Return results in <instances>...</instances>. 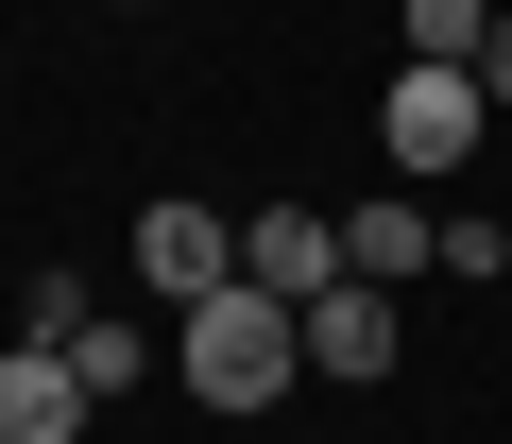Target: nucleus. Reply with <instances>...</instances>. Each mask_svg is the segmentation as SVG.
I'll list each match as a JSON object with an SVG mask.
<instances>
[{
  "mask_svg": "<svg viewBox=\"0 0 512 444\" xmlns=\"http://www.w3.org/2000/svg\"><path fill=\"white\" fill-rule=\"evenodd\" d=\"M478 103H512V0H495V35H478Z\"/></svg>",
  "mask_w": 512,
  "mask_h": 444,
  "instance_id": "obj_11",
  "label": "nucleus"
},
{
  "mask_svg": "<svg viewBox=\"0 0 512 444\" xmlns=\"http://www.w3.org/2000/svg\"><path fill=\"white\" fill-rule=\"evenodd\" d=\"M69 359H86V393H137V376H171V359H154V342H137V325H120V308H103V325H86V342H69Z\"/></svg>",
  "mask_w": 512,
  "mask_h": 444,
  "instance_id": "obj_10",
  "label": "nucleus"
},
{
  "mask_svg": "<svg viewBox=\"0 0 512 444\" xmlns=\"http://www.w3.org/2000/svg\"><path fill=\"white\" fill-rule=\"evenodd\" d=\"M171 376H188L205 410H274V393L308 376V325H291L274 291H239V274H222L205 308H171Z\"/></svg>",
  "mask_w": 512,
  "mask_h": 444,
  "instance_id": "obj_1",
  "label": "nucleus"
},
{
  "mask_svg": "<svg viewBox=\"0 0 512 444\" xmlns=\"http://www.w3.org/2000/svg\"><path fill=\"white\" fill-rule=\"evenodd\" d=\"M478 120H495V103H478V69H393V86H376V137H393V171H410V188H444V171L478 154Z\"/></svg>",
  "mask_w": 512,
  "mask_h": 444,
  "instance_id": "obj_2",
  "label": "nucleus"
},
{
  "mask_svg": "<svg viewBox=\"0 0 512 444\" xmlns=\"http://www.w3.org/2000/svg\"><path fill=\"white\" fill-rule=\"evenodd\" d=\"M342 274H359V291L444 274V205H359V222H342Z\"/></svg>",
  "mask_w": 512,
  "mask_h": 444,
  "instance_id": "obj_7",
  "label": "nucleus"
},
{
  "mask_svg": "<svg viewBox=\"0 0 512 444\" xmlns=\"http://www.w3.org/2000/svg\"><path fill=\"white\" fill-rule=\"evenodd\" d=\"M137 274H154L171 308H205V291L239 274V222H222L205 188H154V205H137Z\"/></svg>",
  "mask_w": 512,
  "mask_h": 444,
  "instance_id": "obj_3",
  "label": "nucleus"
},
{
  "mask_svg": "<svg viewBox=\"0 0 512 444\" xmlns=\"http://www.w3.org/2000/svg\"><path fill=\"white\" fill-rule=\"evenodd\" d=\"M239 291H274V308L342 291V222H325V205H256V222H239Z\"/></svg>",
  "mask_w": 512,
  "mask_h": 444,
  "instance_id": "obj_4",
  "label": "nucleus"
},
{
  "mask_svg": "<svg viewBox=\"0 0 512 444\" xmlns=\"http://www.w3.org/2000/svg\"><path fill=\"white\" fill-rule=\"evenodd\" d=\"M478 35H495V0H410V69H478Z\"/></svg>",
  "mask_w": 512,
  "mask_h": 444,
  "instance_id": "obj_8",
  "label": "nucleus"
},
{
  "mask_svg": "<svg viewBox=\"0 0 512 444\" xmlns=\"http://www.w3.org/2000/svg\"><path fill=\"white\" fill-rule=\"evenodd\" d=\"M86 325H103L86 274H35V291H18V342H86Z\"/></svg>",
  "mask_w": 512,
  "mask_h": 444,
  "instance_id": "obj_9",
  "label": "nucleus"
},
{
  "mask_svg": "<svg viewBox=\"0 0 512 444\" xmlns=\"http://www.w3.org/2000/svg\"><path fill=\"white\" fill-rule=\"evenodd\" d=\"M86 359L69 342H18V359H0V444H86Z\"/></svg>",
  "mask_w": 512,
  "mask_h": 444,
  "instance_id": "obj_5",
  "label": "nucleus"
},
{
  "mask_svg": "<svg viewBox=\"0 0 512 444\" xmlns=\"http://www.w3.org/2000/svg\"><path fill=\"white\" fill-rule=\"evenodd\" d=\"M291 325H308V376H359V393L393 376V291H359V274H342V291H308Z\"/></svg>",
  "mask_w": 512,
  "mask_h": 444,
  "instance_id": "obj_6",
  "label": "nucleus"
}]
</instances>
